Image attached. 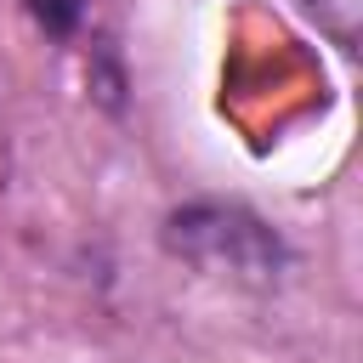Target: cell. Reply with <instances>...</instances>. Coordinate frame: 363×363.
I'll list each match as a JSON object with an SVG mask.
<instances>
[{
	"mask_svg": "<svg viewBox=\"0 0 363 363\" xmlns=\"http://www.w3.org/2000/svg\"><path fill=\"white\" fill-rule=\"evenodd\" d=\"M164 250L204 267V272H233L244 284H272L289 261L284 238L244 204H182L164 221Z\"/></svg>",
	"mask_w": 363,
	"mask_h": 363,
	"instance_id": "1",
	"label": "cell"
},
{
	"mask_svg": "<svg viewBox=\"0 0 363 363\" xmlns=\"http://www.w3.org/2000/svg\"><path fill=\"white\" fill-rule=\"evenodd\" d=\"M23 11H28L34 28L51 34V40H74L79 23H85V0H23Z\"/></svg>",
	"mask_w": 363,
	"mask_h": 363,
	"instance_id": "2",
	"label": "cell"
}]
</instances>
